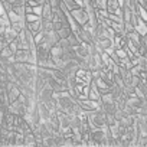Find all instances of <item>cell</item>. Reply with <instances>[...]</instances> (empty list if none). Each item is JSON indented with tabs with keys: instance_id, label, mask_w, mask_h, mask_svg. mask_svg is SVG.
Returning <instances> with one entry per match:
<instances>
[{
	"instance_id": "277c9868",
	"label": "cell",
	"mask_w": 147,
	"mask_h": 147,
	"mask_svg": "<svg viewBox=\"0 0 147 147\" xmlns=\"http://www.w3.org/2000/svg\"><path fill=\"white\" fill-rule=\"evenodd\" d=\"M5 13H6V9H5V6H3V3H2V0H0V16L5 15Z\"/></svg>"
},
{
	"instance_id": "7a4b0ae2",
	"label": "cell",
	"mask_w": 147,
	"mask_h": 147,
	"mask_svg": "<svg viewBox=\"0 0 147 147\" xmlns=\"http://www.w3.org/2000/svg\"><path fill=\"white\" fill-rule=\"evenodd\" d=\"M42 18L35 15V13H26L25 15V22H36V20H40Z\"/></svg>"
},
{
	"instance_id": "6da1fadb",
	"label": "cell",
	"mask_w": 147,
	"mask_h": 147,
	"mask_svg": "<svg viewBox=\"0 0 147 147\" xmlns=\"http://www.w3.org/2000/svg\"><path fill=\"white\" fill-rule=\"evenodd\" d=\"M71 16L74 18V20H75L80 26H84L87 22H88V13L84 7H78V9H74L69 12Z\"/></svg>"
},
{
	"instance_id": "3957f363",
	"label": "cell",
	"mask_w": 147,
	"mask_h": 147,
	"mask_svg": "<svg viewBox=\"0 0 147 147\" xmlns=\"http://www.w3.org/2000/svg\"><path fill=\"white\" fill-rule=\"evenodd\" d=\"M32 13H35V15H38V16L42 18V5L33 6V7H32Z\"/></svg>"
}]
</instances>
